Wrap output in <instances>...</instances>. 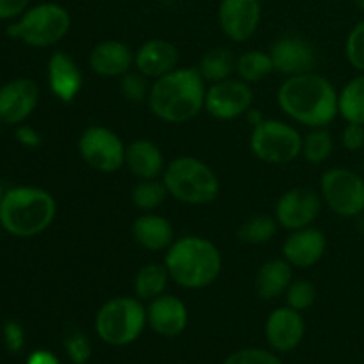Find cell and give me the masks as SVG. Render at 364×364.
<instances>
[{
	"instance_id": "1",
	"label": "cell",
	"mask_w": 364,
	"mask_h": 364,
	"mask_svg": "<svg viewBox=\"0 0 364 364\" xmlns=\"http://www.w3.org/2000/svg\"><path fill=\"white\" fill-rule=\"evenodd\" d=\"M277 105L295 123L309 128L327 127L340 114L336 87L315 71L288 77L277 91Z\"/></svg>"
},
{
	"instance_id": "2",
	"label": "cell",
	"mask_w": 364,
	"mask_h": 364,
	"mask_svg": "<svg viewBox=\"0 0 364 364\" xmlns=\"http://www.w3.org/2000/svg\"><path fill=\"white\" fill-rule=\"evenodd\" d=\"M205 96L206 82L198 68H176L153 82L148 107L160 121L181 124L205 109Z\"/></svg>"
},
{
	"instance_id": "3",
	"label": "cell",
	"mask_w": 364,
	"mask_h": 364,
	"mask_svg": "<svg viewBox=\"0 0 364 364\" xmlns=\"http://www.w3.org/2000/svg\"><path fill=\"white\" fill-rule=\"evenodd\" d=\"M167 272L171 281L187 290H201L210 287L223 270V256L215 244L205 237H181L173 242L166 255Z\"/></svg>"
},
{
	"instance_id": "4",
	"label": "cell",
	"mask_w": 364,
	"mask_h": 364,
	"mask_svg": "<svg viewBox=\"0 0 364 364\" xmlns=\"http://www.w3.org/2000/svg\"><path fill=\"white\" fill-rule=\"evenodd\" d=\"M57 215V203L39 187H14L0 203V226L16 238H32L48 230Z\"/></svg>"
},
{
	"instance_id": "5",
	"label": "cell",
	"mask_w": 364,
	"mask_h": 364,
	"mask_svg": "<svg viewBox=\"0 0 364 364\" xmlns=\"http://www.w3.org/2000/svg\"><path fill=\"white\" fill-rule=\"evenodd\" d=\"M164 183L171 198L185 205H208L220 192L215 171L196 156H178L164 171Z\"/></svg>"
},
{
	"instance_id": "6",
	"label": "cell",
	"mask_w": 364,
	"mask_h": 364,
	"mask_svg": "<svg viewBox=\"0 0 364 364\" xmlns=\"http://www.w3.org/2000/svg\"><path fill=\"white\" fill-rule=\"evenodd\" d=\"M71 27V16L66 7L53 2L32 6L7 25L6 34L32 48H48L66 38Z\"/></svg>"
},
{
	"instance_id": "7",
	"label": "cell",
	"mask_w": 364,
	"mask_h": 364,
	"mask_svg": "<svg viewBox=\"0 0 364 364\" xmlns=\"http://www.w3.org/2000/svg\"><path fill=\"white\" fill-rule=\"evenodd\" d=\"M148 323V313L137 297H114L96 313L95 329L100 340L124 347L137 340Z\"/></svg>"
},
{
	"instance_id": "8",
	"label": "cell",
	"mask_w": 364,
	"mask_h": 364,
	"mask_svg": "<svg viewBox=\"0 0 364 364\" xmlns=\"http://www.w3.org/2000/svg\"><path fill=\"white\" fill-rule=\"evenodd\" d=\"M251 151L256 159L272 166L290 164L301 155L302 135L291 124L279 119H263L252 127Z\"/></svg>"
},
{
	"instance_id": "9",
	"label": "cell",
	"mask_w": 364,
	"mask_h": 364,
	"mask_svg": "<svg viewBox=\"0 0 364 364\" xmlns=\"http://www.w3.org/2000/svg\"><path fill=\"white\" fill-rule=\"evenodd\" d=\"M320 196L331 212L340 217H358L364 212V178L345 167L323 173Z\"/></svg>"
},
{
	"instance_id": "10",
	"label": "cell",
	"mask_w": 364,
	"mask_h": 364,
	"mask_svg": "<svg viewBox=\"0 0 364 364\" xmlns=\"http://www.w3.org/2000/svg\"><path fill=\"white\" fill-rule=\"evenodd\" d=\"M78 153L91 169L98 173H116L127 164V146L110 128L92 124L78 139Z\"/></svg>"
},
{
	"instance_id": "11",
	"label": "cell",
	"mask_w": 364,
	"mask_h": 364,
	"mask_svg": "<svg viewBox=\"0 0 364 364\" xmlns=\"http://www.w3.org/2000/svg\"><path fill=\"white\" fill-rule=\"evenodd\" d=\"M255 92L251 84L242 78H226V80L213 82L206 87L205 109L210 116L220 121H231L245 116L252 109Z\"/></svg>"
},
{
	"instance_id": "12",
	"label": "cell",
	"mask_w": 364,
	"mask_h": 364,
	"mask_svg": "<svg viewBox=\"0 0 364 364\" xmlns=\"http://www.w3.org/2000/svg\"><path fill=\"white\" fill-rule=\"evenodd\" d=\"M322 210V196L311 188L295 187L276 203V220L284 230L297 231L311 226Z\"/></svg>"
},
{
	"instance_id": "13",
	"label": "cell",
	"mask_w": 364,
	"mask_h": 364,
	"mask_svg": "<svg viewBox=\"0 0 364 364\" xmlns=\"http://www.w3.org/2000/svg\"><path fill=\"white\" fill-rule=\"evenodd\" d=\"M262 21L259 0H220L219 25L235 43H245L256 34Z\"/></svg>"
},
{
	"instance_id": "14",
	"label": "cell",
	"mask_w": 364,
	"mask_h": 364,
	"mask_svg": "<svg viewBox=\"0 0 364 364\" xmlns=\"http://www.w3.org/2000/svg\"><path fill=\"white\" fill-rule=\"evenodd\" d=\"M39 103V87L32 78H14L0 87V123L21 124Z\"/></svg>"
},
{
	"instance_id": "15",
	"label": "cell",
	"mask_w": 364,
	"mask_h": 364,
	"mask_svg": "<svg viewBox=\"0 0 364 364\" xmlns=\"http://www.w3.org/2000/svg\"><path fill=\"white\" fill-rule=\"evenodd\" d=\"M270 57L274 63V71L284 77L309 73L316 64V52L306 39L299 36H284L279 38L270 48Z\"/></svg>"
},
{
	"instance_id": "16",
	"label": "cell",
	"mask_w": 364,
	"mask_h": 364,
	"mask_svg": "<svg viewBox=\"0 0 364 364\" xmlns=\"http://www.w3.org/2000/svg\"><path fill=\"white\" fill-rule=\"evenodd\" d=\"M326 235L318 228H302L291 231L290 237L283 244V258L297 269H311L326 255Z\"/></svg>"
},
{
	"instance_id": "17",
	"label": "cell",
	"mask_w": 364,
	"mask_h": 364,
	"mask_svg": "<svg viewBox=\"0 0 364 364\" xmlns=\"http://www.w3.org/2000/svg\"><path fill=\"white\" fill-rule=\"evenodd\" d=\"M306 326L301 311L284 306L274 309L267 318L265 334L270 347L277 352H291L301 345Z\"/></svg>"
},
{
	"instance_id": "18",
	"label": "cell",
	"mask_w": 364,
	"mask_h": 364,
	"mask_svg": "<svg viewBox=\"0 0 364 364\" xmlns=\"http://www.w3.org/2000/svg\"><path fill=\"white\" fill-rule=\"evenodd\" d=\"M148 326L164 338H174L185 331L188 323L187 306L176 295L164 294L149 301L146 308Z\"/></svg>"
},
{
	"instance_id": "19",
	"label": "cell",
	"mask_w": 364,
	"mask_h": 364,
	"mask_svg": "<svg viewBox=\"0 0 364 364\" xmlns=\"http://www.w3.org/2000/svg\"><path fill=\"white\" fill-rule=\"evenodd\" d=\"M46 77L52 95L64 103L73 102L84 84L80 68L66 52H53L50 55Z\"/></svg>"
},
{
	"instance_id": "20",
	"label": "cell",
	"mask_w": 364,
	"mask_h": 364,
	"mask_svg": "<svg viewBox=\"0 0 364 364\" xmlns=\"http://www.w3.org/2000/svg\"><path fill=\"white\" fill-rule=\"evenodd\" d=\"M178 63H180V52L173 43L166 39H149L142 43L134 59L139 73L155 80L176 70Z\"/></svg>"
},
{
	"instance_id": "21",
	"label": "cell",
	"mask_w": 364,
	"mask_h": 364,
	"mask_svg": "<svg viewBox=\"0 0 364 364\" xmlns=\"http://www.w3.org/2000/svg\"><path fill=\"white\" fill-rule=\"evenodd\" d=\"M135 53L130 46L117 39H105L98 43L89 53V66L100 77H123L132 70Z\"/></svg>"
},
{
	"instance_id": "22",
	"label": "cell",
	"mask_w": 364,
	"mask_h": 364,
	"mask_svg": "<svg viewBox=\"0 0 364 364\" xmlns=\"http://www.w3.org/2000/svg\"><path fill=\"white\" fill-rule=\"evenodd\" d=\"M132 237L141 247L153 252L167 251L173 245V242L176 240L173 224L166 217L153 212H144L134 220Z\"/></svg>"
},
{
	"instance_id": "23",
	"label": "cell",
	"mask_w": 364,
	"mask_h": 364,
	"mask_svg": "<svg viewBox=\"0 0 364 364\" xmlns=\"http://www.w3.org/2000/svg\"><path fill=\"white\" fill-rule=\"evenodd\" d=\"M139 180H156L166 171V159L164 153L155 142L148 139H137L127 146V164Z\"/></svg>"
},
{
	"instance_id": "24",
	"label": "cell",
	"mask_w": 364,
	"mask_h": 364,
	"mask_svg": "<svg viewBox=\"0 0 364 364\" xmlns=\"http://www.w3.org/2000/svg\"><path fill=\"white\" fill-rule=\"evenodd\" d=\"M294 281V267L284 258L270 259L256 274V294L262 301H276Z\"/></svg>"
},
{
	"instance_id": "25",
	"label": "cell",
	"mask_w": 364,
	"mask_h": 364,
	"mask_svg": "<svg viewBox=\"0 0 364 364\" xmlns=\"http://www.w3.org/2000/svg\"><path fill=\"white\" fill-rule=\"evenodd\" d=\"M169 272L166 265L160 263H148L142 267L134 279V291L135 297L141 301H153L166 294L167 284H169Z\"/></svg>"
},
{
	"instance_id": "26",
	"label": "cell",
	"mask_w": 364,
	"mask_h": 364,
	"mask_svg": "<svg viewBox=\"0 0 364 364\" xmlns=\"http://www.w3.org/2000/svg\"><path fill=\"white\" fill-rule=\"evenodd\" d=\"M338 110L347 123L364 124V73L352 78L338 95Z\"/></svg>"
},
{
	"instance_id": "27",
	"label": "cell",
	"mask_w": 364,
	"mask_h": 364,
	"mask_svg": "<svg viewBox=\"0 0 364 364\" xmlns=\"http://www.w3.org/2000/svg\"><path fill=\"white\" fill-rule=\"evenodd\" d=\"M237 73L247 84H258L274 73V63L270 52L249 50L237 59Z\"/></svg>"
},
{
	"instance_id": "28",
	"label": "cell",
	"mask_w": 364,
	"mask_h": 364,
	"mask_svg": "<svg viewBox=\"0 0 364 364\" xmlns=\"http://www.w3.org/2000/svg\"><path fill=\"white\" fill-rule=\"evenodd\" d=\"M199 73L205 78V82H220L226 80L237 71V59L228 48H213L203 55L199 63Z\"/></svg>"
},
{
	"instance_id": "29",
	"label": "cell",
	"mask_w": 364,
	"mask_h": 364,
	"mask_svg": "<svg viewBox=\"0 0 364 364\" xmlns=\"http://www.w3.org/2000/svg\"><path fill=\"white\" fill-rule=\"evenodd\" d=\"M334 149V141L327 127L311 128L308 135L302 137L301 155L308 160L309 164H322L331 156Z\"/></svg>"
},
{
	"instance_id": "30",
	"label": "cell",
	"mask_w": 364,
	"mask_h": 364,
	"mask_svg": "<svg viewBox=\"0 0 364 364\" xmlns=\"http://www.w3.org/2000/svg\"><path fill=\"white\" fill-rule=\"evenodd\" d=\"M169 192L164 181L141 180L132 191V203L142 212H153L167 199Z\"/></svg>"
},
{
	"instance_id": "31",
	"label": "cell",
	"mask_w": 364,
	"mask_h": 364,
	"mask_svg": "<svg viewBox=\"0 0 364 364\" xmlns=\"http://www.w3.org/2000/svg\"><path fill=\"white\" fill-rule=\"evenodd\" d=\"M277 220L276 217L269 215H255L245 220L238 230V238L245 244H267L272 240L277 233Z\"/></svg>"
},
{
	"instance_id": "32",
	"label": "cell",
	"mask_w": 364,
	"mask_h": 364,
	"mask_svg": "<svg viewBox=\"0 0 364 364\" xmlns=\"http://www.w3.org/2000/svg\"><path fill=\"white\" fill-rule=\"evenodd\" d=\"M316 301V287L308 279L291 281V284L287 290V306L304 311L309 309Z\"/></svg>"
},
{
	"instance_id": "33",
	"label": "cell",
	"mask_w": 364,
	"mask_h": 364,
	"mask_svg": "<svg viewBox=\"0 0 364 364\" xmlns=\"http://www.w3.org/2000/svg\"><path fill=\"white\" fill-rule=\"evenodd\" d=\"M119 89L128 102L141 103V102H144V100L148 102L151 84H148V77H144V75L139 73V71L137 73H132V71H128L127 75H123V77H121Z\"/></svg>"
},
{
	"instance_id": "34",
	"label": "cell",
	"mask_w": 364,
	"mask_h": 364,
	"mask_svg": "<svg viewBox=\"0 0 364 364\" xmlns=\"http://www.w3.org/2000/svg\"><path fill=\"white\" fill-rule=\"evenodd\" d=\"M345 55L352 68L364 73V20L359 21L345 43Z\"/></svg>"
},
{
	"instance_id": "35",
	"label": "cell",
	"mask_w": 364,
	"mask_h": 364,
	"mask_svg": "<svg viewBox=\"0 0 364 364\" xmlns=\"http://www.w3.org/2000/svg\"><path fill=\"white\" fill-rule=\"evenodd\" d=\"M224 364H283L277 355L263 348H244L233 352Z\"/></svg>"
},
{
	"instance_id": "36",
	"label": "cell",
	"mask_w": 364,
	"mask_h": 364,
	"mask_svg": "<svg viewBox=\"0 0 364 364\" xmlns=\"http://www.w3.org/2000/svg\"><path fill=\"white\" fill-rule=\"evenodd\" d=\"M64 347H66L68 355L75 364H85L91 358V341L85 334L78 333V331H75L66 338Z\"/></svg>"
},
{
	"instance_id": "37",
	"label": "cell",
	"mask_w": 364,
	"mask_h": 364,
	"mask_svg": "<svg viewBox=\"0 0 364 364\" xmlns=\"http://www.w3.org/2000/svg\"><path fill=\"white\" fill-rule=\"evenodd\" d=\"M341 144L348 151H359L364 146V124L347 123L341 134Z\"/></svg>"
},
{
	"instance_id": "38",
	"label": "cell",
	"mask_w": 364,
	"mask_h": 364,
	"mask_svg": "<svg viewBox=\"0 0 364 364\" xmlns=\"http://www.w3.org/2000/svg\"><path fill=\"white\" fill-rule=\"evenodd\" d=\"M4 341H6V347L9 348V352H20L25 343L23 327L14 320L7 322L4 326Z\"/></svg>"
},
{
	"instance_id": "39",
	"label": "cell",
	"mask_w": 364,
	"mask_h": 364,
	"mask_svg": "<svg viewBox=\"0 0 364 364\" xmlns=\"http://www.w3.org/2000/svg\"><path fill=\"white\" fill-rule=\"evenodd\" d=\"M31 0H0V20H13L28 9Z\"/></svg>"
},
{
	"instance_id": "40",
	"label": "cell",
	"mask_w": 364,
	"mask_h": 364,
	"mask_svg": "<svg viewBox=\"0 0 364 364\" xmlns=\"http://www.w3.org/2000/svg\"><path fill=\"white\" fill-rule=\"evenodd\" d=\"M14 137H16V141L20 142L21 146H25V148H38L43 142L39 132L36 130V128L28 127V124H18L16 132H14Z\"/></svg>"
},
{
	"instance_id": "41",
	"label": "cell",
	"mask_w": 364,
	"mask_h": 364,
	"mask_svg": "<svg viewBox=\"0 0 364 364\" xmlns=\"http://www.w3.org/2000/svg\"><path fill=\"white\" fill-rule=\"evenodd\" d=\"M27 364H59V359L48 350H36L28 355Z\"/></svg>"
},
{
	"instance_id": "42",
	"label": "cell",
	"mask_w": 364,
	"mask_h": 364,
	"mask_svg": "<svg viewBox=\"0 0 364 364\" xmlns=\"http://www.w3.org/2000/svg\"><path fill=\"white\" fill-rule=\"evenodd\" d=\"M245 117H247L249 123H251L252 127H256V124H259L263 119H265V117H263V114L259 112V110H256V109L247 110V114H245Z\"/></svg>"
},
{
	"instance_id": "43",
	"label": "cell",
	"mask_w": 364,
	"mask_h": 364,
	"mask_svg": "<svg viewBox=\"0 0 364 364\" xmlns=\"http://www.w3.org/2000/svg\"><path fill=\"white\" fill-rule=\"evenodd\" d=\"M354 4L364 13V0H354Z\"/></svg>"
},
{
	"instance_id": "44",
	"label": "cell",
	"mask_w": 364,
	"mask_h": 364,
	"mask_svg": "<svg viewBox=\"0 0 364 364\" xmlns=\"http://www.w3.org/2000/svg\"><path fill=\"white\" fill-rule=\"evenodd\" d=\"M4 194H6V192H4V187H2V183H0V203H2V198H4Z\"/></svg>"
},
{
	"instance_id": "45",
	"label": "cell",
	"mask_w": 364,
	"mask_h": 364,
	"mask_svg": "<svg viewBox=\"0 0 364 364\" xmlns=\"http://www.w3.org/2000/svg\"><path fill=\"white\" fill-rule=\"evenodd\" d=\"M0 124H2V123H0ZM0 132H2V130H0Z\"/></svg>"
}]
</instances>
